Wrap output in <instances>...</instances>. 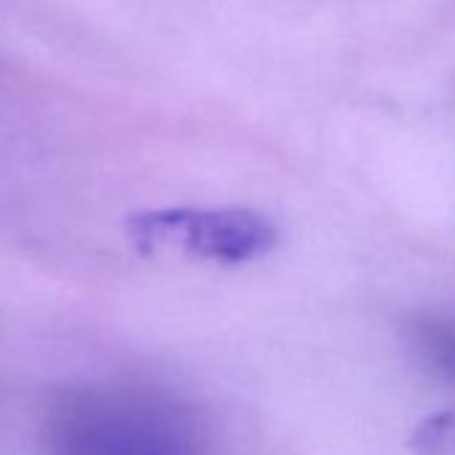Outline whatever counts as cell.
I'll use <instances>...</instances> for the list:
<instances>
[{"mask_svg":"<svg viewBox=\"0 0 455 455\" xmlns=\"http://www.w3.org/2000/svg\"><path fill=\"white\" fill-rule=\"evenodd\" d=\"M412 343L418 354L436 372L455 378V314L428 316L412 327Z\"/></svg>","mask_w":455,"mask_h":455,"instance_id":"cell-3","label":"cell"},{"mask_svg":"<svg viewBox=\"0 0 455 455\" xmlns=\"http://www.w3.org/2000/svg\"><path fill=\"white\" fill-rule=\"evenodd\" d=\"M52 455H201V426L182 402L145 388H81L49 420Z\"/></svg>","mask_w":455,"mask_h":455,"instance_id":"cell-1","label":"cell"},{"mask_svg":"<svg viewBox=\"0 0 455 455\" xmlns=\"http://www.w3.org/2000/svg\"><path fill=\"white\" fill-rule=\"evenodd\" d=\"M134 250L150 255L164 247L217 263H250L276 247V228L252 209H150L126 220Z\"/></svg>","mask_w":455,"mask_h":455,"instance_id":"cell-2","label":"cell"}]
</instances>
